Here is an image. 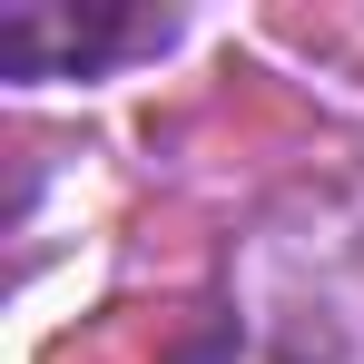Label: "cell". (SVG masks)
Wrapping results in <instances>:
<instances>
[{
	"label": "cell",
	"mask_w": 364,
	"mask_h": 364,
	"mask_svg": "<svg viewBox=\"0 0 364 364\" xmlns=\"http://www.w3.org/2000/svg\"><path fill=\"white\" fill-rule=\"evenodd\" d=\"M178 20L168 10H119V0H10L0 10V69L10 79H99V69L158 50Z\"/></svg>",
	"instance_id": "6da1fadb"
}]
</instances>
